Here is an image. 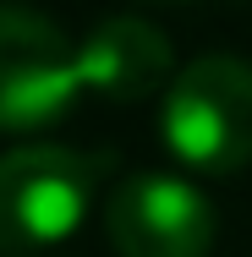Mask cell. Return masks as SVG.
Returning a JSON list of instances; mask_svg holds the SVG:
<instances>
[{"label": "cell", "mask_w": 252, "mask_h": 257, "mask_svg": "<svg viewBox=\"0 0 252 257\" xmlns=\"http://www.w3.org/2000/svg\"><path fill=\"white\" fill-rule=\"evenodd\" d=\"M159 137L198 175H230L252 164V66L236 55L187 60L164 88Z\"/></svg>", "instance_id": "6da1fadb"}, {"label": "cell", "mask_w": 252, "mask_h": 257, "mask_svg": "<svg viewBox=\"0 0 252 257\" xmlns=\"http://www.w3.org/2000/svg\"><path fill=\"white\" fill-rule=\"evenodd\" d=\"M110 159L66 143H28L0 154V252L28 257L66 241L99 192Z\"/></svg>", "instance_id": "7a4b0ae2"}, {"label": "cell", "mask_w": 252, "mask_h": 257, "mask_svg": "<svg viewBox=\"0 0 252 257\" xmlns=\"http://www.w3.org/2000/svg\"><path fill=\"white\" fill-rule=\"evenodd\" d=\"M82 93L77 44L44 11L0 0V132H44Z\"/></svg>", "instance_id": "3957f363"}, {"label": "cell", "mask_w": 252, "mask_h": 257, "mask_svg": "<svg viewBox=\"0 0 252 257\" xmlns=\"http://www.w3.org/2000/svg\"><path fill=\"white\" fill-rule=\"evenodd\" d=\"M104 235L115 257H208L214 203L187 175L137 170L104 203Z\"/></svg>", "instance_id": "277c9868"}, {"label": "cell", "mask_w": 252, "mask_h": 257, "mask_svg": "<svg viewBox=\"0 0 252 257\" xmlns=\"http://www.w3.org/2000/svg\"><path fill=\"white\" fill-rule=\"evenodd\" d=\"M77 71H82V88H94L115 104H132L176 82V55H170V39L153 22L104 17L77 44Z\"/></svg>", "instance_id": "5b68a950"}]
</instances>
